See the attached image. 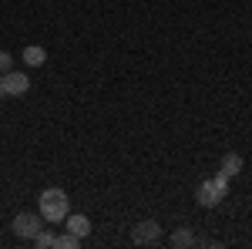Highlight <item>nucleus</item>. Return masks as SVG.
Masks as SVG:
<instances>
[{
  "instance_id": "13",
  "label": "nucleus",
  "mask_w": 252,
  "mask_h": 249,
  "mask_svg": "<svg viewBox=\"0 0 252 249\" xmlns=\"http://www.w3.org/2000/svg\"><path fill=\"white\" fill-rule=\"evenodd\" d=\"M0 98H7V91H3V74H0Z\"/></svg>"
},
{
  "instance_id": "5",
  "label": "nucleus",
  "mask_w": 252,
  "mask_h": 249,
  "mask_svg": "<svg viewBox=\"0 0 252 249\" xmlns=\"http://www.w3.org/2000/svg\"><path fill=\"white\" fill-rule=\"evenodd\" d=\"M3 91H7V98H24L31 91V77L24 71H7L3 74Z\"/></svg>"
},
{
  "instance_id": "12",
  "label": "nucleus",
  "mask_w": 252,
  "mask_h": 249,
  "mask_svg": "<svg viewBox=\"0 0 252 249\" xmlns=\"http://www.w3.org/2000/svg\"><path fill=\"white\" fill-rule=\"evenodd\" d=\"M10 64H14V58H10V51H0V74H7V71H14Z\"/></svg>"
},
{
  "instance_id": "2",
  "label": "nucleus",
  "mask_w": 252,
  "mask_h": 249,
  "mask_svg": "<svg viewBox=\"0 0 252 249\" xmlns=\"http://www.w3.org/2000/svg\"><path fill=\"white\" fill-rule=\"evenodd\" d=\"M225 195H229V178L219 172L215 178H205V182L195 189V202H198L202 209H215Z\"/></svg>"
},
{
  "instance_id": "11",
  "label": "nucleus",
  "mask_w": 252,
  "mask_h": 249,
  "mask_svg": "<svg viewBox=\"0 0 252 249\" xmlns=\"http://www.w3.org/2000/svg\"><path fill=\"white\" fill-rule=\"evenodd\" d=\"M34 246H37V249H51V246H54V232L40 229L37 236H34Z\"/></svg>"
},
{
  "instance_id": "1",
  "label": "nucleus",
  "mask_w": 252,
  "mask_h": 249,
  "mask_svg": "<svg viewBox=\"0 0 252 249\" xmlns=\"http://www.w3.org/2000/svg\"><path fill=\"white\" fill-rule=\"evenodd\" d=\"M40 215H44V222H64L67 219V212H71V199H67V192L64 189H44L40 192Z\"/></svg>"
},
{
  "instance_id": "4",
  "label": "nucleus",
  "mask_w": 252,
  "mask_h": 249,
  "mask_svg": "<svg viewBox=\"0 0 252 249\" xmlns=\"http://www.w3.org/2000/svg\"><path fill=\"white\" fill-rule=\"evenodd\" d=\"M131 239H135V246H152V243L161 239V226H158L155 219H141L131 229Z\"/></svg>"
},
{
  "instance_id": "3",
  "label": "nucleus",
  "mask_w": 252,
  "mask_h": 249,
  "mask_svg": "<svg viewBox=\"0 0 252 249\" xmlns=\"http://www.w3.org/2000/svg\"><path fill=\"white\" fill-rule=\"evenodd\" d=\"M44 229V215L40 212H17L14 215V236H20V239H31L34 243V236Z\"/></svg>"
},
{
  "instance_id": "10",
  "label": "nucleus",
  "mask_w": 252,
  "mask_h": 249,
  "mask_svg": "<svg viewBox=\"0 0 252 249\" xmlns=\"http://www.w3.org/2000/svg\"><path fill=\"white\" fill-rule=\"evenodd\" d=\"M81 246L78 236H71V232H64V236H54V249H74Z\"/></svg>"
},
{
  "instance_id": "8",
  "label": "nucleus",
  "mask_w": 252,
  "mask_h": 249,
  "mask_svg": "<svg viewBox=\"0 0 252 249\" xmlns=\"http://www.w3.org/2000/svg\"><path fill=\"white\" fill-rule=\"evenodd\" d=\"M219 172L225 175V178H232V175L242 172V155H235V152H225L222 155V169Z\"/></svg>"
},
{
  "instance_id": "7",
  "label": "nucleus",
  "mask_w": 252,
  "mask_h": 249,
  "mask_svg": "<svg viewBox=\"0 0 252 249\" xmlns=\"http://www.w3.org/2000/svg\"><path fill=\"white\" fill-rule=\"evenodd\" d=\"M44 61H47V51H44L40 44H27V47H24V64H27V68H40Z\"/></svg>"
},
{
  "instance_id": "6",
  "label": "nucleus",
  "mask_w": 252,
  "mask_h": 249,
  "mask_svg": "<svg viewBox=\"0 0 252 249\" xmlns=\"http://www.w3.org/2000/svg\"><path fill=\"white\" fill-rule=\"evenodd\" d=\"M64 222H67V232H71V236H78V239H84V236L91 232L88 215H71V212H67V219H64Z\"/></svg>"
},
{
  "instance_id": "9",
  "label": "nucleus",
  "mask_w": 252,
  "mask_h": 249,
  "mask_svg": "<svg viewBox=\"0 0 252 249\" xmlns=\"http://www.w3.org/2000/svg\"><path fill=\"white\" fill-rule=\"evenodd\" d=\"M172 246H195V232H192V229L172 232Z\"/></svg>"
}]
</instances>
